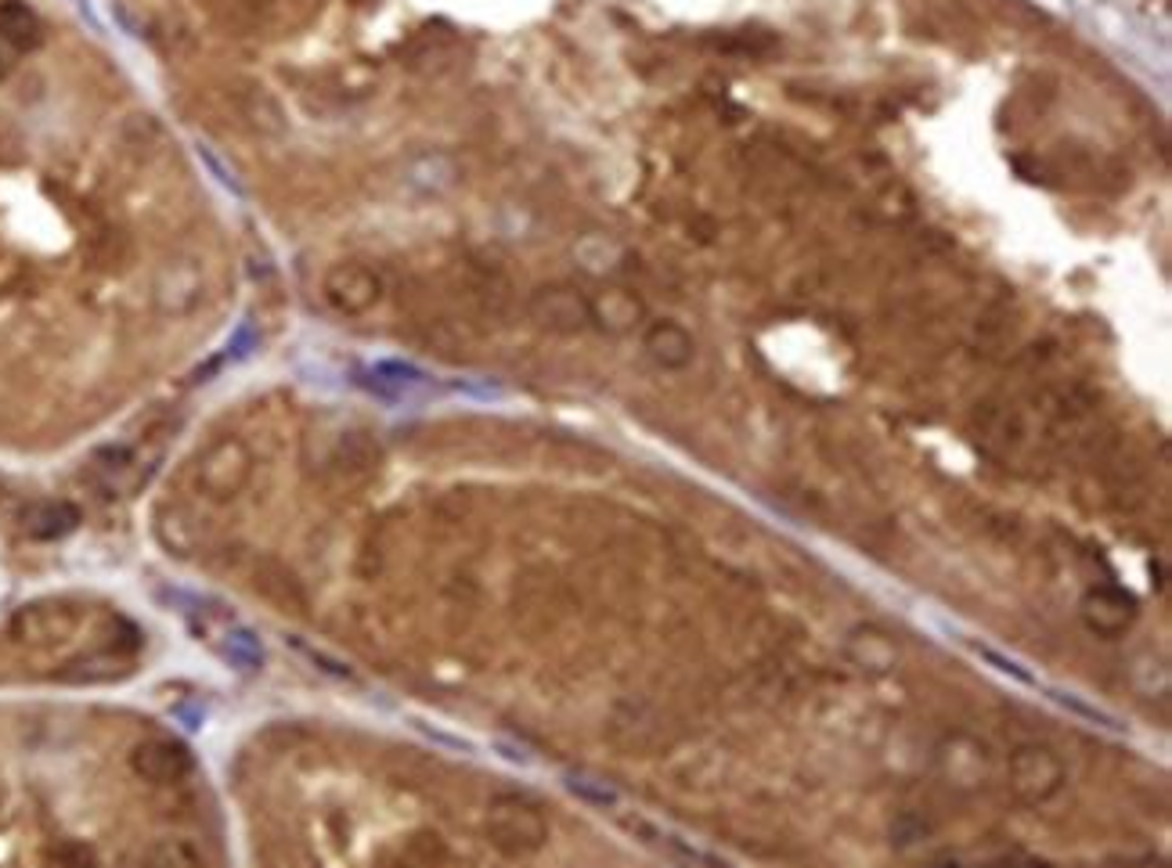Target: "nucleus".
<instances>
[{
  "instance_id": "nucleus-1",
  "label": "nucleus",
  "mask_w": 1172,
  "mask_h": 868,
  "mask_svg": "<svg viewBox=\"0 0 1172 868\" xmlns=\"http://www.w3.org/2000/svg\"><path fill=\"white\" fill-rule=\"evenodd\" d=\"M84 623V609L69 598H40L29 602V606L15 609V617L8 620V634L18 645H37V649H48V645H62L79 631Z\"/></svg>"
},
{
  "instance_id": "nucleus-2",
  "label": "nucleus",
  "mask_w": 1172,
  "mask_h": 868,
  "mask_svg": "<svg viewBox=\"0 0 1172 868\" xmlns=\"http://www.w3.org/2000/svg\"><path fill=\"white\" fill-rule=\"evenodd\" d=\"M249 472H252L249 447L238 436H227V439H217V444L199 458L195 483H199V491L206 497H213V501H232L235 494L246 491Z\"/></svg>"
},
{
  "instance_id": "nucleus-3",
  "label": "nucleus",
  "mask_w": 1172,
  "mask_h": 868,
  "mask_svg": "<svg viewBox=\"0 0 1172 868\" xmlns=\"http://www.w3.org/2000/svg\"><path fill=\"white\" fill-rule=\"evenodd\" d=\"M131 768L141 782L177 785L195 771V757L177 739H145L131 749Z\"/></svg>"
},
{
  "instance_id": "nucleus-4",
  "label": "nucleus",
  "mask_w": 1172,
  "mask_h": 868,
  "mask_svg": "<svg viewBox=\"0 0 1172 868\" xmlns=\"http://www.w3.org/2000/svg\"><path fill=\"white\" fill-rule=\"evenodd\" d=\"M325 299L343 314H361L379 299V277L361 263H340L325 274Z\"/></svg>"
},
{
  "instance_id": "nucleus-5",
  "label": "nucleus",
  "mask_w": 1172,
  "mask_h": 868,
  "mask_svg": "<svg viewBox=\"0 0 1172 868\" xmlns=\"http://www.w3.org/2000/svg\"><path fill=\"white\" fill-rule=\"evenodd\" d=\"M79 526V508L73 501H40L22 516V530L33 541H59Z\"/></svg>"
},
{
  "instance_id": "nucleus-6",
  "label": "nucleus",
  "mask_w": 1172,
  "mask_h": 868,
  "mask_svg": "<svg viewBox=\"0 0 1172 868\" xmlns=\"http://www.w3.org/2000/svg\"><path fill=\"white\" fill-rule=\"evenodd\" d=\"M0 33H4L22 54L40 48V40H44L40 18L33 15V8L22 4V0H0Z\"/></svg>"
},
{
  "instance_id": "nucleus-7",
  "label": "nucleus",
  "mask_w": 1172,
  "mask_h": 868,
  "mask_svg": "<svg viewBox=\"0 0 1172 868\" xmlns=\"http://www.w3.org/2000/svg\"><path fill=\"white\" fill-rule=\"evenodd\" d=\"M361 386H369L372 393H379V397H405L408 389H416L427 382V375L419 372V368L411 364H400V361H383L375 364L372 372H361Z\"/></svg>"
},
{
  "instance_id": "nucleus-8",
  "label": "nucleus",
  "mask_w": 1172,
  "mask_h": 868,
  "mask_svg": "<svg viewBox=\"0 0 1172 868\" xmlns=\"http://www.w3.org/2000/svg\"><path fill=\"white\" fill-rule=\"evenodd\" d=\"M217 649L224 653V659H232L238 670H260V664H263L260 642L243 628H227L221 634V645H217Z\"/></svg>"
},
{
  "instance_id": "nucleus-9",
  "label": "nucleus",
  "mask_w": 1172,
  "mask_h": 868,
  "mask_svg": "<svg viewBox=\"0 0 1172 868\" xmlns=\"http://www.w3.org/2000/svg\"><path fill=\"white\" fill-rule=\"evenodd\" d=\"M494 832L502 836V843H516L523 840L527 847H534L538 836H542V826L527 815V811H516V807H498V818H494Z\"/></svg>"
},
{
  "instance_id": "nucleus-10",
  "label": "nucleus",
  "mask_w": 1172,
  "mask_h": 868,
  "mask_svg": "<svg viewBox=\"0 0 1172 868\" xmlns=\"http://www.w3.org/2000/svg\"><path fill=\"white\" fill-rule=\"evenodd\" d=\"M232 4L243 11L246 18H274L279 11L289 8H318V0H232Z\"/></svg>"
},
{
  "instance_id": "nucleus-11",
  "label": "nucleus",
  "mask_w": 1172,
  "mask_h": 868,
  "mask_svg": "<svg viewBox=\"0 0 1172 868\" xmlns=\"http://www.w3.org/2000/svg\"><path fill=\"white\" fill-rule=\"evenodd\" d=\"M971 649L974 653H978V656H985L988 659V664H996V670H1003V674H1014L1017 681H1025V685H1036V678H1032L1028 674V670L1025 667H1021V664H1014V659H1007V656H999L996 649H988V645H971Z\"/></svg>"
},
{
  "instance_id": "nucleus-12",
  "label": "nucleus",
  "mask_w": 1172,
  "mask_h": 868,
  "mask_svg": "<svg viewBox=\"0 0 1172 868\" xmlns=\"http://www.w3.org/2000/svg\"><path fill=\"white\" fill-rule=\"evenodd\" d=\"M148 858L163 861V865H192V861H199V854H195L188 843H181V847H177V840H170L166 847H156L152 854H148Z\"/></svg>"
},
{
  "instance_id": "nucleus-13",
  "label": "nucleus",
  "mask_w": 1172,
  "mask_h": 868,
  "mask_svg": "<svg viewBox=\"0 0 1172 868\" xmlns=\"http://www.w3.org/2000/svg\"><path fill=\"white\" fill-rule=\"evenodd\" d=\"M1053 699L1061 703V706H1072L1075 714L1089 717V721H1097V724H1105V728H1114V732H1122V724H1114V721H1111V717H1108L1105 710H1097V706H1089V703L1075 699V696H1064V692H1053Z\"/></svg>"
},
{
  "instance_id": "nucleus-14",
  "label": "nucleus",
  "mask_w": 1172,
  "mask_h": 868,
  "mask_svg": "<svg viewBox=\"0 0 1172 868\" xmlns=\"http://www.w3.org/2000/svg\"><path fill=\"white\" fill-rule=\"evenodd\" d=\"M293 649H296V653H300V656H307V659H314V664H318V667H321V670H325V674H336V678H347V681H350V678H354V674H350V670H347V667H343V664H340V659H329V656H325V653H318V649H310V645H300V642H296V638H293Z\"/></svg>"
},
{
  "instance_id": "nucleus-15",
  "label": "nucleus",
  "mask_w": 1172,
  "mask_h": 868,
  "mask_svg": "<svg viewBox=\"0 0 1172 868\" xmlns=\"http://www.w3.org/2000/svg\"><path fill=\"white\" fill-rule=\"evenodd\" d=\"M567 785H570V790L578 793V796H584V801H592V804H603V807H614V804H617V796H614L610 790H595V785H589L584 779H567Z\"/></svg>"
},
{
  "instance_id": "nucleus-16",
  "label": "nucleus",
  "mask_w": 1172,
  "mask_h": 868,
  "mask_svg": "<svg viewBox=\"0 0 1172 868\" xmlns=\"http://www.w3.org/2000/svg\"><path fill=\"white\" fill-rule=\"evenodd\" d=\"M18 58H22V51L4 37V33H0V79H8L11 73H15Z\"/></svg>"
},
{
  "instance_id": "nucleus-17",
  "label": "nucleus",
  "mask_w": 1172,
  "mask_h": 868,
  "mask_svg": "<svg viewBox=\"0 0 1172 868\" xmlns=\"http://www.w3.org/2000/svg\"><path fill=\"white\" fill-rule=\"evenodd\" d=\"M51 861H84V865H90V861H95V851H84V847H62V851H51Z\"/></svg>"
}]
</instances>
